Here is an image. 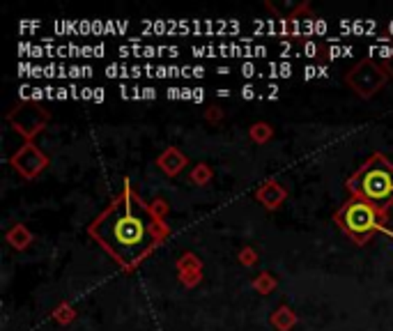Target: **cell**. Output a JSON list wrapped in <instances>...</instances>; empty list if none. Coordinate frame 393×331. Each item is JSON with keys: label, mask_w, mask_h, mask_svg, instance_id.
I'll list each match as a JSON object with an SVG mask.
<instances>
[{"label": "cell", "mask_w": 393, "mask_h": 331, "mask_svg": "<svg viewBox=\"0 0 393 331\" xmlns=\"http://www.w3.org/2000/svg\"><path fill=\"white\" fill-rule=\"evenodd\" d=\"M347 189L355 194V198H361L386 212L393 205V163L382 155L370 157L359 168V173L347 180Z\"/></svg>", "instance_id": "2"}, {"label": "cell", "mask_w": 393, "mask_h": 331, "mask_svg": "<svg viewBox=\"0 0 393 331\" xmlns=\"http://www.w3.org/2000/svg\"><path fill=\"white\" fill-rule=\"evenodd\" d=\"M244 97L251 99V97H253V88H244Z\"/></svg>", "instance_id": "5"}, {"label": "cell", "mask_w": 393, "mask_h": 331, "mask_svg": "<svg viewBox=\"0 0 393 331\" xmlns=\"http://www.w3.org/2000/svg\"><path fill=\"white\" fill-rule=\"evenodd\" d=\"M143 92H145V97H150V99L154 97V90L152 88H147V90H143Z\"/></svg>", "instance_id": "6"}, {"label": "cell", "mask_w": 393, "mask_h": 331, "mask_svg": "<svg viewBox=\"0 0 393 331\" xmlns=\"http://www.w3.org/2000/svg\"><path fill=\"white\" fill-rule=\"evenodd\" d=\"M338 226L345 230L347 237H352L357 244H366L375 237L377 230L384 228L386 212L377 209L375 205L361 201V198H352L347 201L340 212L336 214Z\"/></svg>", "instance_id": "3"}, {"label": "cell", "mask_w": 393, "mask_h": 331, "mask_svg": "<svg viewBox=\"0 0 393 331\" xmlns=\"http://www.w3.org/2000/svg\"><path fill=\"white\" fill-rule=\"evenodd\" d=\"M14 163H16L19 170H23V173L30 177V175H35V173L42 170V166L47 163V159L39 155V152L32 148V145H28V148H25L21 155L14 157Z\"/></svg>", "instance_id": "4"}, {"label": "cell", "mask_w": 393, "mask_h": 331, "mask_svg": "<svg viewBox=\"0 0 393 331\" xmlns=\"http://www.w3.org/2000/svg\"><path fill=\"white\" fill-rule=\"evenodd\" d=\"M90 233L120 264L136 267L159 244L161 228L134 189L124 187L110 207L90 226Z\"/></svg>", "instance_id": "1"}]
</instances>
